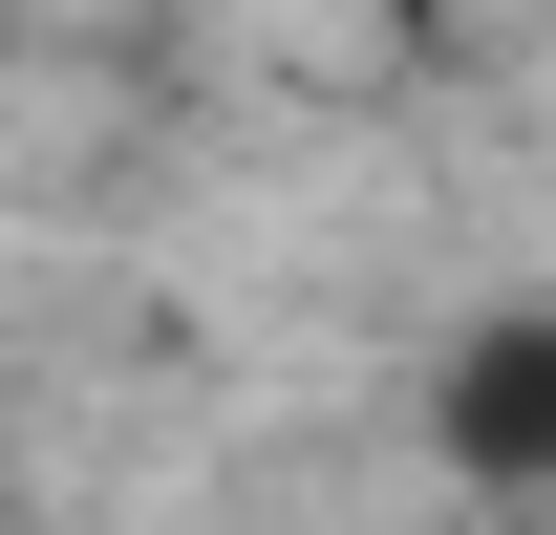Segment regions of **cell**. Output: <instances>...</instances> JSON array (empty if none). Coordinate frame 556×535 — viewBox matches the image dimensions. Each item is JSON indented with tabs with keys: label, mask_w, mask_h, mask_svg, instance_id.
Returning a JSON list of instances; mask_svg holds the SVG:
<instances>
[{
	"label": "cell",
	"mask_w": 556,
	"mask_h": 535,
	"mask_svg": "<svg viewBox=\"0 0 556 535\" xmlns=\"http://www.w3.org/2000/svg\"><path fill=\"white\" fill-rule=\"evenodd\" d=\"M450 471L471 493H556V300L450 343Z\"/></svg>",
	"instance_id": "6da1fadb"
}]
</instances>
